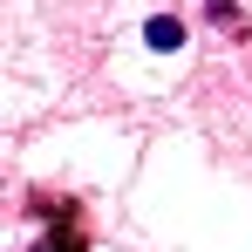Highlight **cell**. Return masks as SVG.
<instances>
[{
    "instance_id": "6da1fadb",
    "label": "cell",
    "mask_w": 252,
    "mask_h": 252,
    "mask_svg": "<svg viewBox=\"0 0 252 252\" xmlns=\"http://www.w3.org/2000/svg\"><path fill=\"white\" fill-rule=\"evenodd\" d=\"M143 34H150V48H177V41H184V28H177L170 14H157V21H150Z\"/></svg>"
},
{
    "instance_id": "7a4b0ae2",
    "label": "cell",
    "mask_w": 252,
    "mask_h": 252,
    "mask_svg": "<svg viewBox=\"0 0 252 252\" xmlns=\"http://www.w3.org/2000/svg\"><path fill=\"white\" fill-rule=\"evenodd\" d=\"M34 252H89V246H82V239H75V232H68V239H41V246H34Z\"/></svg>"
}]
</instances>
